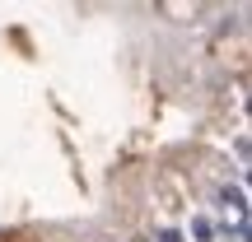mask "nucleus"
<instances>
[{
	"label": "nucleus",
	"mask_w": 252,
	"mask_h": 242,
	"mask_svg": "<svg viewBox=\"0 0 252 242\" xmlns=\"http://www.w3.org/2000/svg\"><path fill=\"white\" fill-rule=\"evenodd\" d=\"M159 242H182V233H178V228H163V233H159Z\"/></svg>",
	"instance_id": "nucleus-3"
},
{
	"label": "nucleus",
	"mask_w": 252,
	"mask_h": 242,
	"mask_svg": "<svg viewBox=\"0 0 252 242\" xmlns=\"http://www.w3.org/2000/svg\"><path fill=\"white\" fill-rule=\"evenodd\" d=\"M220 200H224V205H234L238 215H243V210H248V196H243V191H238V187H224V191H220Z\"/></svg>",
	"instance_id": "nucleus-1"
},
{
	"label": "nucleus",
	"mask_w": 252,
	"mask_h": 242,
	"mask_svg": "<svg viewBox=\"0 0 252 242\" xmlns=\"http://www.w3.org/2000/svg\"><path fill=\"white\" fill-rule=\"evenodd\" d=\"M191 233H196L201 242H210V224H206V219H196V224H191Z\"/></svg>",
	"instance_id": "nucleus-2"
}]
</instances>
